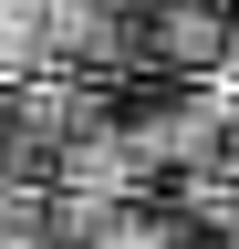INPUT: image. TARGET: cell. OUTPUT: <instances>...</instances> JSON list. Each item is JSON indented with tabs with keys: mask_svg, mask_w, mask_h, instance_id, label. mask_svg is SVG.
<instances>
[{
	"mask_svg": "<svg viewBox=\"0 0 239 249\" xmlns=\"http://www.w3.org/2000/svg\"><path fill=\"white\" fill-rule=\"evenodd\" d=\"M52 73V0H0V83Z\"/></svg>",
	"mask_w": 239,
	"mask_h": 249,
	"instance_id": "2",
	"label": "cell"
},
{
	"mask_svg": "<svg viewBox=\"0 0 239 249\" xmlns=\"http://www.w3.org/2000/svg\"><path fill=\"white\" fill-rule=\"evenodd\" d=\"M229 52H239V31H229L219 0H146V73H166V83H219Z\"/></svg>",
	"mask_w": 239,
	"mask_h": 249,
	"instance_id": "1",
	"label": "cell"
}]
</instances>
